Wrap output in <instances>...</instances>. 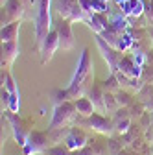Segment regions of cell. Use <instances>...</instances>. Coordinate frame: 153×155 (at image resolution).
Wrapping results in <instances>:
<instances>
[{"mask_svg":"<svg viewBox=\"0 0 153 155\" xmlns=\"http://www.w3.org/2000/svg\"><path fill=\"white\" fill-rule=\"evenodd\" d=\"M57 46H59V35H57V30L55 31H50L46 37H44V41L41 43V54H43V63H48L52 57H54V54H55V50H57Z\"/></svg>","mask_w":153,"mask_h":155,"instance_id":"cell-5","label":"cell"},{"mask_svg":"<svg viewBox=\"0 0 153 155\" xmlns=\"http://www.w3.org/2000/svg\"><path fill=\"white\" fill-rule=\"evenodd\" d=\"M57 11L61 18L74 22V21H85L87 15L80 4V0H57Z\"/></svg>","mask_w":153,"mask_h":155,"instance_id":"cell-2","label":"cell"},{"mask_svg":"<svg viewBox=\"0 0 153 155\" xmlns=\"http://www.w3.org/2000/svg\"><path fill=\"white\" fill-rule=\"evenodd\" d=\"M50 24H52L50 0H41L37 4V13H35V37H37V45L39 46L44 41V37L50 33Z\"/></svg>","mask_w":153,"mask_h":155,"instance_id":"cell-1","label":"cell"},{"mask_svg":"<svg viewBox=\"0 0 153 155\" xmlns=\"http://www.w3.org/2000/svg\"><path fill=\"white\" fill-rule=\"evenodd\" d=\"M103 87H105L107 91H118V85H116V78H114V76H111L109 80H105V81H103Z\"/></svg>","mask_w":153,"mask_h":155,"instance_id":"cell-13","label":"cell"},{"mask_svg":"<svg viewBox=\"0 0 153 155\" xmlns=\"http://www.w3.org/2000/svg\"><path fill=\"white\" fill-rule=\"evenodd\" d=\"M103 105H105V109L114 111V109H116V105H118L116 96H112V94H103Z\"/></svg>","mask_w":153,"mask_h":155,"instance_id":"cell-11","label":"cell"},{"mask_svg":"<svg viewBox=\"0 0 153 155\" xmlns=\"http://www.w3.org/2000/svg\"><path fill=\"white\" fill-rule=\"evenodd\" d=\"M85 142H87V137L83 135V131H80V129H70V131H68L67 146H68L70 150H74V148H83Z\"/></svg>","mask_w":153,"mask_h":155,"instance_id":"cell-8","label":"cell"},{"mask_svg":"<svg viewBox=\"0 0 153 155\" xmlns=\"http://www.w3.org/2000/svg\"><path fill=\"white\" fill-rule=\"evenodd\" d=\"M76 116V105L70 104V102H63L55 107V113H54V120H52V126L50 129H59L61 126H67L68 122L74 120Z\"/></svg>","mask_w":153,"mask_h":155,"instance_id":"cell-3","label":"cell"},{"mask_svg":"<svg viewBox=\"0 0 153 155\" xmlns=\"http://www.w3.org/2000/svg\"><path fill=\"white\" fill-rule=\"evenodd\" d=\"M90 127H94L96 131H100V133H105V135H111L112 133V127H114V124H111L109 120H105L102 114H96V113H92L90 116H87V120H85Z\"/></svg>","mask_w":153,"mask_h":155,"instance_id":"cell-6","label":"cell"},{"mask_svg":"<svg viewBox=\"0 0 153 155\" xmlns=\"http://www.w3.org/2000/svg\"><path fill=\"white\" fill-rule=\"evenodd\" d=\"M54 151H55L57 155H61V150H54ZM63 155H65V153H63Z\"/></svg>","mask_w":153,"mask_h":155,"instance_id":"cell-14","label":"cell"},{"mask_svg":"<svg viewBox=\"0 0 153 155\" xmlns=\"http://www.w3.org/2000/svg\"><path fill=\"white\" fill-rule=\"evenodd\" d=\"M57 35H59V46L63 50H72L76 45V39L72 33V22L67 18H61L59 26H57Z\"/></svg>","mask_w":153,"mask_h":155,"instance_id":"cell-4","label":"cell"},{"mask_svg":"<svg viewBox=\"0 0 153 155\" xmlns=\"http://www.w3.org/2000/svg\"><path fill=\"white\" fill-rule=\"evenodd\" d=\"M116 102H118V105H124V107H125V105L131 104V98H129L127 92H120V91H118V92H116Z\"/></svg>","mask_w":153,"mask_h":155,"instance_id":"cell-12","label":"cell"},{"mask_svg":"<svg viewBox=\"0 0 153 155\" xmlns=\"http://www.w3.org/2000/svg\"><path fill=\"white\" fill-rule=\"evenodd\" d=\"M2 54H4V59H2V65H11L15 61V57L18 55V43L17 41H11V43H2Z\"/></svg>","mask_w":153,"mask_h":155,"instance_id":"cell-7","label":"cell"},{"mask_svg":"<svg viewBox=\"0 0 153 155\" xmlns=\"http://www.w3.org/2000/svg\"><path fill=\"white\" fill-rule=\"evenodd\" d=\"M74 105H76V111H78L80 114H83V116H90V114L94 113V104H92V100L83 98V96L76 100Z\"/></svg>","mask_w":153,"mask_h":155,"instance_id":"cell-10","label":"cell"},{"mask_svg":"<svg viewBox=\"0 0 153 155\" xmlns=\"http://www.w3.org/2000/svg\"><path fill=\"white\" fill-rule=\"evenodd\" d=\"M18 28H21V21H11L9 24L2 26V43H11V41H17Z\"/></svg>","mask_w":153,"mask_h":155,"instance_id":"cell-9","label":"cell"}]
</instances>
